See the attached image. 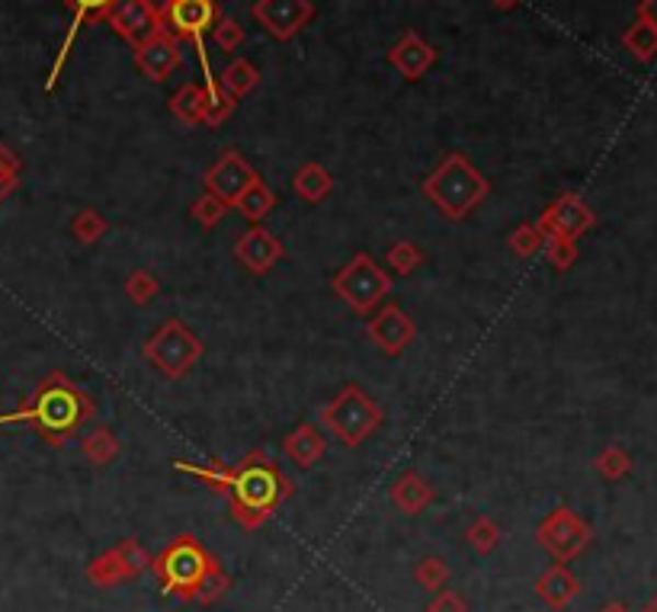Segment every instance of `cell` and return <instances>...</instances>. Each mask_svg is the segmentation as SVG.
Returning a JSON list of instances; mask_svg holds the SVG:
<instances>
[{
  "label": "cell",
  "instance_id": "4",
  "mask_svg": "<svg viewBox=\"0 0 657 612\" xmlns=\"http://www.w3.org/2000/svg\"><path fill=\"white\" fill-rule=\"evenodd\" d=\"M318 423L343 446H360L382 427V408L360 385H347L330 405L318 410Z\"/></svg>",
  "mask_w": 657,
  "mask_h": 612
},
{
  "label": "cell",
  "instance_id": "41",
  "mask_svg": "<svg viewBox=\"0 0 657 612\" xmlns=\"http://www.w3.org/2000/svg\"><path fill=\"white\" fill-rule=\"evenodd\" d=\"M430 612H465V607H462V600H458L455 593H443V597L430 607Z\"/></svg>",
  "mask_w": 657,
  "mask_h": 612
},
{
  "label": "cell",
  "instance_id": "14",
  "mask_svg": "<svg viewBox=\"0 0 657 612\" xmlns=\"http://www.w3.org/2000/svg\"><path fill=\"white\" fill-rule=\"evenodd\" d=\"M370 340L385 353V356H401L417 337V325L414 318L401 308V305H378V311L370 318Z\"/></svg>",
  "mask_w": 657,
  "mask_h": 612
},
{
  "label": "cell",
  "instance_id": "45",
  "mask_svg": "<svg viewBox=\"0 0 657 612\" xmlns=\"http://www.w3.org/2000/svg\"><path fill=\"white\" fill-rule=\"evenodd\" d=\"M642 612H657V597H655V600H652V603H648V607H645V610H642Z\"/></svg>",
  "mask_w": 657,
  "mask_h": 612
},
{
  "label": "cell",
  "instance_id": "42",
  "mask_svg": "<svg viewBox=\"0 0 657 612\" xmlns=\"http://www.w3.org/2000/svg\"><path fill=\"white\" fill-rule=\"evenodd\" d=\"M638 10H642L645 16H652L657 26V0H642V3H638Z\"/></svg>",
  "mask_w": 657,
  "mask_h": 612
},
{
  "label": "cell",
  "instance_id": "28",
  "mask_svg": "<svg viewBox=\"0 0 657 612\" xmlns=\"http://www.w3.org/2000/svg\"><path fill=\"white\" fill-rule=\"evenodd\" d=\"M206 87V125L208 128H218V125L225 123L231 113H235V106H238V100L222 87L218 78H212V81H203Z\"/></svg>",
  "mask_w": 657,
  "mask_h": 612
},
{
  "label": "cell",
  "instance_id": "21",
  "mask_svg": "<svg viewBox=\"0 0 657 612\" xmlns=\"http://www.w3.org/2000/svg\"><path fill=\"white\" fill-rule=\"evenodd\" d=\"M292 190H295V196H302L305 203L318 205L330 196L333 177H330L328 167H321V163H302V167L295 170V177H292Z\"/></svg>",
  "mask_w": 657,
  "mask_h": 612
},
{
  "label": "cell",
  "instance_id": "22",
  "mask_svg": "<svg viewBox=\"0 0 657 612\" xmlns=\"http://www.w3.org/2000/svg\"><path fill=\"white\" fill-rule=\"evenodd\" d=\"M622 45H625V52L635 58V61H642V65H648V61H655L657 58V26L652 16H645L642 10L635 13V20H632V26L622 33Z\"/></svg>",
  "mask_w": 657,
  "mask_h": 612
},
{
  "label": "cell",
  "instance_id": "35",
  "mask_svg": "<svg viewBox=\"0 0 657 612\" xmlns=\"http://www.w3.org/2000/svg\"><path fill=\"white\" fill-rule=\"evenodd\" d=\"M542 245H545V235L539 231L535 222H523V225H517L513 235L507 238V247H510L517 257H535V253L542 250Z\"/></svg>",
  "mask_w": 657,
  "mask_h": 612
},
{
  "label": "cell",
  "instance_id": "3",
  "mask_svg": "<svg viewBox=\"0 0 657 612\" xmlns=\"http://www.w3.org/2000/svg\"><path fill=\"white\" fill-rule=\"evenodd\" d=\"M288 481L280 475V468L263 455V452H250L245 462L231 465V507L238 513V520L245 526H260L276 507L280 500L288 497Z\"/></svg>",
  "mask_w": 657,
  "mask_h": 612
},
{
  "label": "cell",
  "instance_id": "11",
  "mask_svg": "<svg viewBox=\"0 0 657 612\" xmlns=\"http://www.w3.org/2000/svg\"><path fill=\"white\" fill-rule=\"evenodd\" d=\"M250 13L273 39L288 42L315 20L318 10L311 0H257L250 7Z\"/></svg>",
  "mask_w": 657,
  "mask_h": 612
},
{
  "label": "cell",
  "instance_id": "44",
  "mask_svg": "<svg viewBox=\"0 0 657 612\" xmlns=\"http://www.w3.org/2000/svg\"><path fill=\"white\" fill-rule=\"evenodd\" d=\"M600 612H628V610H625L622 603H607V607H603V610H600Z\"/></svg>",
  "mask_w": 657,
  "mask_h": 612
},
{
  "label": "cell",
  "instance_id": "12",
  "mask_svg": "<svg viewBox=\"0 0 657 612\" xmlns=\"http://www.w3.org/2000/svg\"><path fill=\"white\" fill-rule=\"evenodd\" d=\"M132 58H135V68H138L141 78H148V81L155 83H165L167 78L180 68L183 48H180V39H177L170 30L161 26L155 36H148L141 45L132 48Z\"/></svg>",
  "mask_w": 657,
  "mask_h": 612
},
{
  "label": "cell",
  "instance_id": "15",
  "mask_svg": "<svg viewBox=\"0 0 657 612\" xmlns=\"http://www.w3.org/2000/svg\"><path fill=\"white\" fill-rule=\"evenodd\" d=\"M257 180H260V173L245 161V155L235 151V148H228V151H222V158L206 170V193H212V196H218V200H225V203L231 205L245 193L247 186H253Z\"/></svg>",
  "mask_w": 657,
  "mask_h": 612
},
{
  "label": "cell",
  "instance_id": "20",
  "mask_svg": "<svg viewBox=\"0 0 657 612\" xmlns=\"http://www.w3.org/2000/svg\"><path fill=\"white\" fill-rule=\"evenodd\" d=\"M167 110L177 123L183 125H206V87L203 83L186 81L170 100H167Z\"/></svg>",
  "mask_w": 657,
  "mask_h": 612
},
{
  "label": "cell",
  "instance_id": "26",
  "mask_svg": "<svg viewBox=\"0 0 657 612\" xmlns=\"http://www.w3.org/2000/svg\"><path fill=\"white\" fill-rule=\"evenodd\" d=\"M235 208H238V215L247 218L250 225H260L273 208H276V193L263 183V180H257L253 186H247L245 193L235 200Z\"/></svg>",
  "mask_w": 657,
  "mask_h": 612
},
{
  "label": "cell",
  "instance_id": "39",
  "mask_svg": "<svg viewBox=\"0 0 657 612\" xmlns=\"http://www.w3.org/2000/svg\"><path fill=\"white\" fill-rule=\"evenodd\" d=\"M497 539H500V532H497V526H494L491 520H478V523L468 530V542H472V548H478L482 555L491 552L494 545H497Z\"/></svg>",
  "mask_w": 657,
  "mask_h": 612
},
{
  "label": "cell",
  "instance_id": "13",
  "mask_svg": "<svg viewBox=\"0 0 657 612\" xmlns=\"http://www.w3.org/2000/svg\"><path fill=\"white\" fill-rule=\"evenodd\" d=\"M106 23L132 48L141 45L148 36H155L165 26L161 23V7H155L151 0H116L110 16H106Z\"/></svg>",
  "mask_w": 657,
  "mask_h": 612
},
{
  "label": "cell",
  "instance_id": "40",
  "mask_svg": "<svg viewBox=\"0 0 657 612\" xmlns=\"http://www.w3.org/2000/svg\"><path fill=\"white\" fill-rule=\"evenodd\" d=\"M417 580H420L423 587L437 590V587H440V583L446 580V565H443V562H437V558L423 562V565L417 568Z\"/></svg>",
  "mask_w": 657,
  "mask_h": 612
},
{
  "label": "cell",
  "instance_id": "2",
  "mask_svg": "<svg viewBox=\"0 0 657 612\" xmlns=\"http://www.w3.org/2000/svg\"><path fill=\"white\" fill-rule=\"evenodd\" d=\"M423 196L450 222H462L491 196V180L462 151H452L423 180Z\"/></svg>",
  "mask_w": 657,
  "mask_h": 612
},
{
  "label": "cell",
  "instance_id": "25",
  "mask_svg": "<svg viewBox=\"0 0 657 612\" xmlns=\"http://www.w3.org/2000/svg\"><path fill=\"white\" fill-rule=\"evenodd\" d=\"M392 500H395V507L398 510H405V513H420L430 500H433V488L417 475V472H405L398 481H395V488H392Z\"/></svg>",
  "mask_w": 657,
  "mask_h": 612
},
{
  "label": "cell",
  "instance_id": "43",
  "mask_svg": "<svg viewBox=\"0 0 657 612\" xmlns=\"http://www.w3.org/2000/svg\"><path fill=\"white\" fill-rule=\"evenodd\" d=\"M520 3H523V0H491V7L503 10V13H507V10H517Z\"/></svg>",
  "mask_w": 657,
  "mask_h": 612
},
{
  "label": "cell",
  "instance_id": "16",
  "mask_svg": "<svg viewBox=\"0 0 657 612\" xmlns=\"http://www.w3.org/2000/svg\"><path fill=\"white\" fill-rule=\"evenodd\" d=\"M235 257H238V263L245 267L247 273L267 276L286 257V247L267 225H250L245 235L235 241Z\"/></svg>",
  "mask_w": 657,
  "mask_h": 612
},
{
  "label": "cell",
  "instance_id": "24",
  "mask_svg": "<svg viewBox=\"0 0 657 612\" xmlns=\"http://www.w3.org/2000/svg\"><path fill=\"white\" fill-rule=\"evenodd\" d=\"M81 452L90 465H110L123 452V446H120V437L110 427L97 423V427L81 430Z\"/></svg>",
  "mask_w": 657,
  "mask_h": 612
},
{
  "label": "cell",
  "instance_id": "31",
  "mask_svg": "<svg viewBox=\"0 0 657 612\" xmlns=\"http://www.w3.org/2000/svg\"><path fill=\"white\" fill-rule=\"evenodd\" d=\"M106 231H110L106 218H103L97 208H90V205H83L81 212L71 218V235H75L81 245H97Z\"/></svg>",
  "mask_w": 657,
  "mask_h": 612
},
{
  "label": "cell",
  "instance_id": "33",
  "mask_svg": "<svg viewBox=\"0 0 657 612\" xmlns=\"http://www.w3.org/2000/svg\"><path fill=\"white\" fill-rule=\"evenodd\" d=\"M228 208H231V205L225 203V200H218V196H212V193H203V196H196L193 205H190V218H193L200 228H215V225L228 215Z\"/></svg>",
  "mask_w": 657,
  "mask_h": 612
},
{
  "label": "cell",
  "instance_id": "1",
  "mask_svg": "<svg viewBox=\"0 0 657 612\" xmlns=\"http://www.w3.org/2000/svg\"><path fill=\"white\" fill-rule=\"evenodd\" d=\"M93 401L81 385H75L65 372H52L42 378L36 395L13 413H0V427L7 423H30L45 443L65 446L71 437H81V430L93 420Z\"/></svg>",
  "mask_w": 657,
  "mask_h": 612
},
{
  "label": "cell",
  "instance_id": "18",
  "mask_svg": "<svg viewBox=\"0 0 657 612\" xmlns=\"http://www.w3.org/2000/svg\"><path fill=\"white\" fill-rule=\"evenodd\" d=\"M388 65H392L405 81H420V78H427V71L437 65V48H433L430 42L420 39L414 30H408L401 39L392 45Z\"/></svg>",
  "mask_w": 657,
  "mask_h": 612
},
{
  "label": "cell",
  "instance_id": "17",
  "mask_svg": "<svg viewBox=\"0 0 657 612\" xmlns=\"http://www.w3.org/2000/svg\"><path fill=\"white\" fill-rule=\"evenodd\" d=\"M61 3L71 10V26H68V36L61 42L55 61H52V71H48V78H45V90H55V83L61 78V71H65L68 58H71V48H75V42L81 36L83 26H87V23H97V20H106L116 0H61Z\"/></svg>",
  "mask_w": 657,
  "mask_h": 612
},
{
  "label": "cell",
  "instance_id": "32",
  "mask_svg": "<svg viewBox=\"0 0 657 612\" xmlns=\"http://www.w3.org/2000/svg\"><path fill=\"white\" fill-rule=\"evenodd\" d=\"M385 260H388V270H392V273L411 276L414 270H420V263H423V250L414 245V241H398V245L388 247Z\"/></svg>",
  "mask_w": 657,
  "mask_h": 612
},
{
  "label": "cell",
  "instance_id": "5",
  "mask_svg": "<svg viewBox=\"0 0 657 612\" xmlns=\"http://www.w3.org/2000/svg\"><path fill=\"white\" fill-rule=\"evenodd\" d=\"M392 286H395V283H392L388 270H382L366 250H360V253H356L343 270H337L333 280H330L333 295H337L347 308H353L356 315H372V311L392 295Z\"/></svg>",
  "mask_w": 657,
  "mask_h": 612
},
{
  "label": "cell",
  "instance_id": "38",
  "mask_svg": "<svg viewBox=\"0 0 657 612\" xmlns=\"http://www.w3.org/2000/svg\"><path fill=\"white\" fill-rule=\"evenodd\" d=\"M20 158L7 148V145H0V203L16 190V183H20Z\"/></svg>",
  "mask_w": 657,
  "mask_h": 612
},
{
  "label": "cell",
  "instance_id": "9",
  "mask_svg": "<svg viewBox=\"0 0 657 612\" xmlns=\"http://www.w3.org/2000/svg\"><path fill=\"white\" fill-rule=\"evenodd\" d=\"M539 231L545 238H568V241H580L593 225H597V212L584 203L577 193H562L555 203L548 205L539 215Z\"/></svg>",
  "mask_w": 657,
  "mask_h": 612
},
{
  "label": "cell",
  "instance_id": "8",
  "mask_svg": "<svg viewBox=\"0 0 657 612\" xmlns=\"http://www.w3.org/2000/svg\"><path fill=\"white\" fill-rule=\"evenodd\" d=\"M208 568H212V562L206 558V552L196 542H190L186 535L177 545H170L158 562V574H161L165 587L180 597H196V587L206 577Z\"/></svg>",
  "mask_w": 657,
  "mask_h": 612
},
{
  "label": "cell",
  "instance_id": "10",
  "mask_svg": "<svg viewBox=\"0 0 657 612\" xmlns=\"http://www.w3.org/2000/svg\"><path fill=\"white\" fill-rule=\"evenodd\" d=\"M539 542L565 565V562H571L577 558L584 548H587V542H590V526L577 517L575 510H568V507H558V510H552L548 517H545V523L539 526Z\"/></svg>",
  "mask_w": 657,
  "mask_h": 612
},
{
  "label": "cell",
  "instance_id": "36",
  "mask_svg": "<svg viewBox=\"0 0 657 612\" xmlns=\"http://www.w3.org/2000/svg\"><path fill=\"white\" fill-rule=\"evenodd\" d=\"M212 42H215V48H222V52H235V48H241L245 45V26L235 20V16H218V23L212 26Z\"/></svg>",
  "mask_w": 657,
  "mask_h": 612
},
{
  "label": "cell",
  "instance_id": "6",
  "mask_svg": "<svg viewBox=\"0 0 657 612\" xmlns=\"http://www.w3.org/2000/svg\"><path fill=\"white\" fill-rule=\"evenodd\" d=\"M141 353H145V360L158 369L161 375H167V378H183V375H190V369L203 360L206 347H203V340L183 325L180 318H170V321H165L148 337V343L141 347Z\"/></svg>",
  "mask_w": 657,
  "mask_h": 612
},
{
  "label": "cell",
  "instance_id": "37",
  "mask_svg": "<svg viewBox=\"0 0 657 612\" xmlns=\"http://www.w3.org/2000/svg\"><path fill=\"white\" fill-rule=\"evenodd\" d=\"M545 260L558 270V273H565V270H571L577 263V241H568V238H545Z\"/></svg>",
  "mask_w": 657,
  "mask_h": 612
},
{
  "label": "cell",
  "instance_id": "27",
  "mask_svg": "<svg viewBox=\"0 0 657 612\" xmlns=\"http://www.w3.org/2000/svg\"><path fill=\"white\" fill-rule=\"evenodd\" d=\"M218 81H222V87H225L235 100H241L250 90L260 87V68H257L253 61H247V58H235V61L218 75Z\"/></svg>",
  "mask_w": 657,
  "mask_h": 612
},
{
  "label": "cell",
  "instance_id": "29",
  "mask_svg": "<svg viewBox=\"0 0 657 612\" xmlns=\"http://www.w3.org/2000/svg\"><path fill=\"white\" fill-rule=\"evenodd\" d=\"M173 468L177 472H183V475H193V478H200V481H206L208 488L218 490V494H225L228 485H231V465H225V462H206V465H193V462H173Z\"/></svg>",
  "mask_w": 657,
  "mask_h": 612
},
{
  "label": "cell",
  "instance_id": "19",
  "mask_svg": "<svg viewBox=\"0 0 657 612\" xmlns=\"http://www.w3.org/2000/svg\"><path fill=\"white\" fill-rule=\"evenodd\" d=\"M328 450L325 433L315 423H298L286 440H283V452L298 465V468H311Z\"/></svg>",
  "mask_w": 657,
  "mask_h": 612
},
{
  "label": "cell",
  "instance_id": "7",
  "mask_svg": "<svg viewBox=\"0 0 657 612\" xmlns=\"http://www.w3.org/2000/svg\"><path fill=\"white\" fill-rule=\"evenodd\" d=\"M218 0H165L161 7V23L165 30H170L177 39H190L196 45V58H200V68H203V78L212 81L218 78L212 71V61H208L206 39L212 33V26L218 23Z\"/></svg>",
  "mask_w": 657,
  "mask_h": 612
},
{
  "label": "cell",
  "instance_id": "23",
  "mask_svg": "<svg viewBox=\"0 0 657 612\" xmlns=\"http://www.w3.org/2000/svg\"><path fill=\"white\" fill-rule=\"evenodd\" d=\"M539 597L548 603V607H555V610H562V607H568L571 600L577 597V590H580V583H577V577L565 565H555V568H548V571L539 577Z\"/></svg>",
  "mask_w": 657,
  "mask_h": 612
},
{
  "label": "cell",
  "instance_id": "30",
  "mask_svg": "<svg viewBox=\"0 0 657 612\" xmlns=\"http://www.w3.org/2000/svg\"><path fill=\"white\" fill-rule=\"evenodd\" d=\"M593 468L607 481H622L632 472V452L622 450V446H607V450L593 458Z\"/></svg>",
  "mask_w": 657,
  "mask_h": 612
},
{
  "label": "cell",
  "instance_id": "34",
  "mask_svg": "<svg viewBox=\"0 0 657 612\" xmlns=\"http://www.w3.org/2000/svg\"><path fill=\"white\" fill-rule=\"evenodd\" d=\"M158 292H161V283H158L155 273H148V270H135V273L125 280V298H128L132 305H148V302L158 298Z\"/></svg>",
  "mask_w": 657,
  "mask_h": 612
}]
</instances>
